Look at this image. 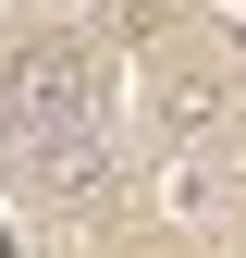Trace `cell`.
I'll return each mask as SVG.
<instances>
[{
    "instance_id": "1",
    "label": "cell",
    "mask_w": 246,
    "mask_h": 258,
    "mask_svg": "<svg viewBox=\"0 0 246 258\" xmlns=\"http://www.w3.org/2000/svg\"><path fill=\"white\" fill-rule=\"evenodd\" d=\"M0 148L37 197H99L111 184V49L74 25H37L0 61Z\"/></svg>"
}]
</instances>
